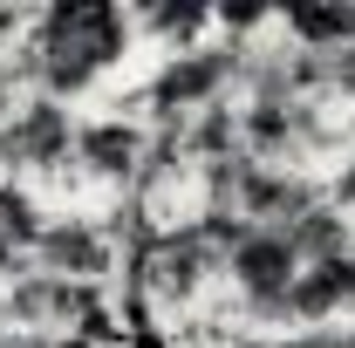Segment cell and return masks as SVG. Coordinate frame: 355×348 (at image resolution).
<instances>
[{
    "instance_id": "10",
    "label": "cell",
    "mask_w": 355,
    "mask_h": 348,
    "mask_svg": "<svg viewBox=\"0 0 355 348\" xmlns=\"http://www.w3.org/2000/svg\"><path fill=\"white\" fill-rule=\"evenodd\" d=\"M42 225H48V212H42V198L21 184V177H0V232H14L28 253H35V239H42Z\"/></svg>"
},
{
    "instance_id": "3",
    "label": "cell",
    "mask_w": 355,
    "mask_h": 348,
    "mask_svg": "<svg viewBox=\"0 0 355 348\" xmlns=\"http://www.w3.org/2000/svg\"><path fill=\"white\" fill-rule=\"evenodd\" d=\"M35 273H55V280H76V287H110L116 280V246L103 239V218L89 212H48L42 239H35Z\"/></svg>"
},
{
    "instance_id": "8",
    "label": "cell",
    "mask_w": 355,
    "mask_h": 348,
    "mask_svg": "<svg viewBox=\"0 0 355 348\" xmlns=\"http://www.w3.org/2000/svg\"><path fill=\"white\" fill-rule=\"evenodd\" d=\"M287 239H294V253H301L308 266L342 260V253H355V218L335 212V205H314L308 218H294V225H287Z\"/></svg>"
},
{
    "instance_id": "11",
    "label": "cell",
    "mask_w": 355,
    "mask_h": 348,
    "mask_svg": "<svg viewBox=\"0 0 355 348\" xmlns=\"http://www.w3.org/2000/svg\"><path fill=\"white\" fill-rule=\"evenodd\" d=\"M273 348H349V328H287L273 335Z\"/></svg>"
},
{
    "instance_id": "6",
    "label": "cell",
    "mask_w": 355,
    "mask_h": 348,
    "mask_svg": "<svg viewBox=\"0 0 355 348\" xmlns=\"http://www.w3.org/2000/svg\"><path fill=\"white\" fill-rule=\"evenodd\" d=\"M294 48H314V55H335V48H355V0H301L273 21Z\"/></svg>"
},
{
    "instance_id": "13",
    "label": "cell",
    "mask_w": 355,
    "mask_h": 348,
    "mask_svg": "<svg viewBox=\"0 0 355 348\" xmlns=\"http://www.w3.org/2000/svg\"><path fill=\"white\" fill-rule=\"evenodd\" d=\"M21 273H35V260H28V246H21L14 232H0V287H14Z\"/></svg>"
},
{
    "instance_id": "5",
    "label": "cell",
    "mask_w": 355,
    "mask_h": 348,
    "mask_svg": "<svg viewBox=\"0 0 355 348\" xmlns=\"http://www.w3.org/2000/svg\"><path fill=\"white\" fill-rule=\"evenodd\" d=\"M42 28H55V35H69L76 48H89L103 76L137 48V14L110 7V0H62V7H48V14H42Z\"/></svg>"
},
{
    "instance_id": "12",
    "label": "cell",
    "mask_w": 355,
    "mask_h": 348,
    "mask_svg": "<svg viewBox=\"0 0 355 348\" xmlns=\"http://www.w3.org/2000/svg\"><path fill=\"white\" fill-rule=\"evenodd\" d=\"M328 205L355 218V150L342 157V164H335V171H328Z\"/></svg>"
},
{
    "instance_id": "1",
    "label": "cell",
    "mask_w": 355,
    "mask_h": 348,
    "mask_svg": "<svg viewBox=\"0 0 355 348\" xmlns=\"http://www.w3.org/2000/svg\"><path fill=\"white\" fill-rule=\"evenodd\" d=\"M246 76V42L239 35H212V42L184 48V55H164L144 82V103H150V123H184L212 103H232V89Z\"/></svg>"
},
{
    "instance_id": "4",
    "label": "cell",
    "mask_w": 355,
    "mask_h": 348,
    "mask_svg": "<svg viewBox=\"0 0 355 348\" xmlns=\"http://www.w3.org/2000/svg\"><path fill=\"white\" fill-rule=\"evenodd\" d=\"M144 143H150V123H137V116H89V123H76V177L83 184H110L116 198L137 184V171H144Z\"/></svg>"
},
{
    "instance_id": "7",
    "label": "cell",
    "mask_w": 355,
    "mask_h": 348,
    "mask_svg": "<svg viewBox=\"0 0 355 348\" xmlns=\"http://www.w3.org/2000/svg\"><path fill=\"white\" fill-rule=\"evenodd\" d=\"M137 35L144 42H157L164 55H184V48H198V42H212L219 35V14L212 7H137Z\"/></svg>"
},
{
    "instance_id": "2",
    "label": "cell",
    "mask_w": 355,
    "mask_h": 348,
    "mask_svg": "<svg viewBox=\"0 0 355 348\" xmlns=\"http://www.w3.org/2000/svg\"><path fill=\"white\" fill-rule=\"evenodd\" d=\"M76 157V110L55 96H14L0 123V177H55Z\"/></svg>"
},
{
    "instance_id": "9",
    "label": "cell",
    "mask_w": 355,
    "mask_h": 348,
    "mask_svg": "<svg viewBox=\"0 0 355 348\" xmlns=\"http://www.w3.org/2000/svg\"><path fill=\"white\" fill-rule=\"evenodd\" d=\"M232 150H239V110L232 103H212V110L184 116V157H191V171L198 164H219Z\"/></svg>"
}]
</instances>
